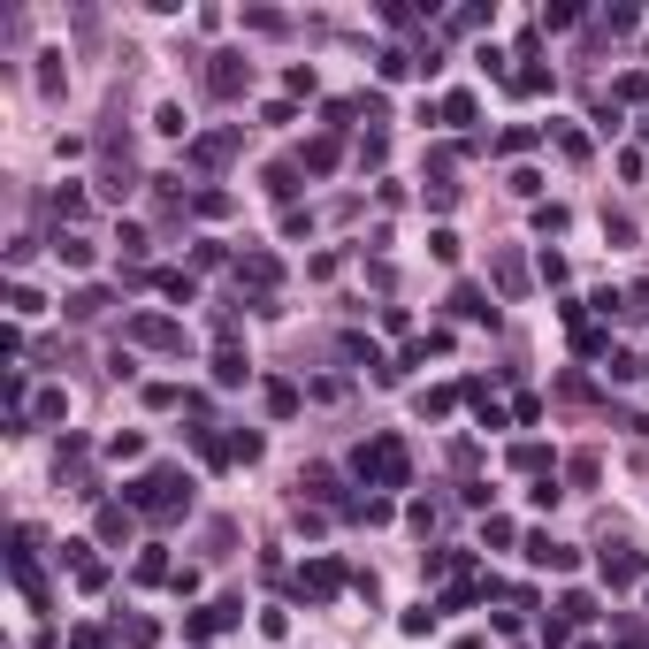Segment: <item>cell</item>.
<instances>
[{
  "mask_svg": "<svg viewBox=\"0 0 649 649\" xmlns=\"http://www.w3.org/2000/svg\"><path fill=\"white\" fill-rule=\"evenodd\" d=\"M138 504L146 512H176V474H146L138 481Z\"/></svg>",
  "mask_w": 649,
  "mask_h": 649,
  "instance_id": "1",
  "label": "cell"
},
{
  "mask_svg": "<svg viewBox=\"0 0 649 649\" xmlns=\"http://www.w3.org/2000/svg\"><path fill=\"white\" fill-rule=\"evenodd\" d=\"M360 466H367V474H382V481H405V451H398V443H375Z\"/></svg>",
  "mask_w": 649,
  "mask_h": 649,
  "instance_id": "2",
  "label": "cell"
},
{
  "mask_svg": "<svg viewBox=\"0 0 649 649\" xmlns=\"http://www.w3.org/2000/svg\"><path fill=\"white\" fill-rule=\"evenodd\" d=\"M604 573H611V581H634V573H642V558H634V550H604Z\"/></svg>",
  "mask_w": 649,
  "mask_h": 649,
  "instance_id": "3",
  "label": "cell"
}]
</instances>
